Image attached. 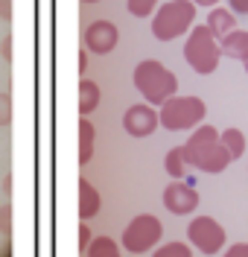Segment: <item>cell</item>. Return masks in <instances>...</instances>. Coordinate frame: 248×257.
Segmentation results:
<instances>
[{
	"mask_svg": "<svg viewBox=\"0 0 248 257\" xmlns=\"http://www.w3.org/2000/svg\"><path fill=\"white\" fill-rule=\"evenodd\" d=\"M219 144L225 146V152L231 155V161L242 158L245 155V135L239 132V128H225V132H219Z\"/></svg>",
	"mask_w": 248,
	"mask_h": 257,
	"instance_id": "cell-16",
	"label": "cell"
},
{
	"mask_svg": "<svg viewBox=\"0 0 248 257\" xmlns=\"http://www.w3.org/2000/svg\"><path fill=\"white\" fill-rule=\"evenodd\" d=\"M204 99L198 96H172L166 99L158 111V123L166 128V132H187V128H198L201 120H204Z\"/></svg>",
	"mask_w": 248,
	"mask_h": 257,
	"instance_id": "cell-5",
	"label": "cell"
},
{
	"mask_svg": "<svg viewBox=\"0 0 248 257\" xmlns=\"http://www.w3.org/2000/svg\"><path fill=\"white\" fill-rule=\"evenodd\" d=\"M126 6H129V15H134V18H149V15H155V9H158V0H126Z\"/></svg>",
	"mask_w": 248,
	"mask_h": 257,
	"instance_id": "cell-20",
	"label": "cell"
},
{
	"mask_svg": "<svg viewBox=\"0 0 248 257\" xmlns=\"http://www.w3.org/2000/svg\"><path fill=\"white\" fill-rule=\"evenodd\" d=\"M132 85L140 91L146 105H158V108L166 99L178 96V76L169 67H164L158 59H143L137 64L132 73Z\"/></svg>",
	"mask_w": 248,
	"mask_h": 257,
	"instance_id": "cell-2",
	"label": "cell"
},
{
	"mask_svg": "<svg viewBox=\"0 0 248 257\" xmlns=\"http://www.w3.org/2000/svg\"><path fill=\"white\" fill-rule=\"evenodd\" d=\"M0 53H3L6 62H12V35H3L0 38Z\"/></svg>",
	"mask_w": 248,
	"mask_h": 257,
	"instance_id": "cell-25",
	"label": "cell"
},
{
	"mask_svg": "<svg viewBox=\"0 0 248 257\" xmlns=\"http://www.w3.org/2000/svg\"><path fill=\"white\" fill-rule=\"evenodd\" d=\"M82 3H99V0H82Z\"/></svg>",
	"mask_w": 248,
	"mask_h": 257,
	"instance_id": "cell-30",
	"label": "cell"
},
{
	"mask_svg": "<svg viewBox=\"0 0 248 257\" xmlns=\"http://www.w3.org/2000/svg\"><path fill=\"white\" fill-rule=\"evenodd\" d=\"M219 50H222V56H228V59H236V62H248V30H233L228 32L222 41H219Z\"/></svg>",
	"mask_w": 248,
	"mask_h": 257,
	"instance_id": "cell-12",
	"label": "cell"
},
{
	"mask_svg": "<svg viewBox=\"0 0 248 257\" xmlns=\"http://www.w3.org/2000/svg\"><path fill=\"white\" fill-rule=\"evenodd\" d=\"M152 257H193V248L187 242H164L155 248Z\"/></svg>",
	"mask_w": 248,
	"mask_h": 257,
	"instance_id": "cell-19",
	"label": "cell"
},
{
	"mask_svg": "<svg viewBox=\"0 0 248 257\" xmlns=\"http://www.w3.org/2000/svg\"><path fill=\"white\" fill-rule=\"evenodd\" d=\"M204 27L210 30V35H213L216 41H222L228 32L236 30V15H233L231 9L216 6V9H210V15H207V24H204Z\"/></svg>",
	"mask_w": 248,
	"mask_h": 257,
	"instance_id": "cell-13",
	"label": "cell"
},
{
	"mask_svg": "<svg viewBox=\"0 0 248 257\" xmlns=\"http://www.w3.org/2000/svg\"><path fill=\"white\" fill-rule=\"evenodd\" d=\"M99 99H102L99 85L85 76V79L79 82V117H91V114L99 108Z\"/></svg>",
	"mask_w": 248,
	"mask_h": 257,
	"instance_id": "cell-14",
	"label": "cell"
},
{
	"mask_svg": "<svg viewBox=\"0 0 248 257\" xmlns=\"http://www.w3.org/2000/svg\"><path fill=\"white\" fill-rule=\"evenodd\" d=\"M161 234H164L161 219H158L155 213H140V216H134L132 222L126 225L120 245H123L129 254H140L143 257L146 251H152V248L161 245Z\"/></svg>",
	"mask_w": 248,
	"mask_h": 257,
	"instance_id": "cell-6",
	"label": "cell"
},
{
	"mask_svg": "<svg viewBox=\"0 0 248 257\" xmlns=\"http://www.w3.org/2000/svg\"><path fill=\"white\" fill-rule=\"evenodd\" d=\"M0 18L12 21V0H0Z\"/></svg>",
	"mask_w": 248,
	"mask_h": 257,
	"instance_id": "cell-27",
	"label": "cell"
},
{
	"mask_svg": "<svg viewBox=\"0 0 248 257\" xmlns=\"http://www.w3.org/2000/svg\"><path fill=\"white\" fill-rule=\"evenodd\" d=\"M190 3H193V6H213V9H216V3H219V0H190Z\"/></svg>",
	"mask_w": 248,
	"mask_h": 257,
	"instance_id": "cell-29",
	"label": "cell"
},
{
	"mask_svg": "<svg viewBox=\"0 0 248 257\" xmlns=\"http://www.w3.org/2000/svg\"><path fill=\"white\" fill-rule=\"evenodd\" d=\"M187 240L193 248H198L201 254H219L225 248V228L216 222L213 216H196L187 225Z\"/></svg>",
	"mask_w": 248,
	"mask_h": 257,
	"instance_id": "cell-7",
	"label": "cell"
},
{
	"mask_svg": "<svg viewBox=\"0 0 248 257\" xmlns=\"http://www.w3.org/2000/svg\"><path fill=\"white\" fill-rule=\"evenodd\" d=\"M91 228L88 225H79V251H88V245H91Z\"/></svg>",
	"mask_w": 248,
	"mask_h": 257,
	"instance_id": "cell-24",
	"label": "cell"
},
{
	"mask_svg": "<svg viewBox=\"0 0 248 257\" xmlns=\"http://www.w3.org/2000/svg\"><path fill=\"white\" fill-rule=\"evenodd\" d=\"M0 234H12V205H0Z\"/></svg>",
	"mask_w": 248,
	"mask_h": 257,
	"instance_id": "cell-22",
	"label": "cell"
},
{
	"mask_svg": "<svg viewBox=\"0 0 248 257\" xmlns=\"http://www.w3.org/2000/svg\"><path fill=\"white\" fill-rule=\"evenodd\" d=\"M184 152V161H187V167H196L201 173H225L228 170V164H231V155L225 152V146L219 144V128L207 126V123H201V126L187 138V144L181 146Z\"/></svg>",
	"mask_w": 248,
	"mask_h": 257,
	"instance_id": "cell-1",
	"label": "cell"
},
{
	"mask_svg": "<svg viewBox=\"0 0 248 257\" xmlns=\"http://www.w3.org/2000/svg\"><path fill=\"white\" fill-rule=\"evenodd\" d=\"M198 193L190 187V184H184V181H169L164 187V208L169 213H175V216H187V213H193L198 208Z\"/></svg>",
	"mask_w": 248,
	"mask_h": 257,
	"instance_id": "cell-10",
	"label": "cell"
},
{
	"mask_svg": "<svg viewBox=\"0 0 248 257\" xmlns=\"http://www.w3.org/2000/svg\"><path fill=\"white\" fill-rule=\"evenodd\" d=\"M233 15H248V0H228Z\"/></svg>",
	"mask_w": 248,
	"mask_h": 257,
	"instance_id": "cell-26",
	"label": "cell"
},
{
	"mask_svg": "<svg viewBox=\"0 0 248 257\" xmlns=\"http://www.w3.org/2000/svg\"><path fill=\"white\" fill-rule=\"evenodd\" d=\"M94 141H97V128L88 117H82L79 120V164L82 167H88L94 158Z\"/></svg>",
	"mask_w": 248,
	"mask_h": 257,
	"instance_id": "cell-15",
	"label": "cell"
},
{
	"mask_svg": "<svg viewBox=\"0 0 248 257\" xmlns=\"http://www.w3.org/2000/svg\"><path fill=\"white\" fill-rule=\"evenodd\" d=\"M9 123H12V96L0 91V128H6Z\"/></svg>",
	"mask_w": 248,
	"mask_h": 257,
	"instance_id": "cell-21",
	"label": "cell"
},
{
	"mask_svg": "<svg viewBox=\"0 0 248 257\" xmlns=\"http://www.w3.org/2000/svg\"><path fill=\"white\" fill-rule=\"evenodd\" d=\"M102 208V196L99 190L88 181V178H79V219L88 222V219H94Z\"/></svg>",
	"mask_w": 248,
	"mask_h": 257,
	"instance_id": "cell-11",
	"label": "cell"
},
{
	"mask_svg": "<svg viewBox=\"0 0 248 257\" xmlns=\"http://www.w3.org/2000/svg\"><path fill=\"white\" fill-rule=\"evenodd\" d=\"M85 41V50L88 53H94V56H108L111 50L117 47V41H120V30H117L111 21H94L82 35Z\"/></svg>",
	"mask_w": 248,
	"mask_h": 257,
	"instance_id": "cell-8",
	"label": "cell"
},
{
	"mask_svg": "<svg viewBox=\"0 0 248 257\" xmlns=\"http://www.w3.org/2000/svg\"><path fill=\"white\" fill-rule=\"evenodd\" d=\"M164 167H166V173H169V178H184L187 176V161H184V152H181V146H172L169 152H166V161H164Z\"/></svg>",
	"mask_w": 248,
	"mask_h": 257,
	"instance_id": "cell-18",
	"label": "cell"
},
{
	"mask_svg": "<svg viewBox=\"0 0 248 257\" xmlns=\"http://www.w3.org/2000/svg\"><path fill=\"white\" fill-rule=\"evenodd\" d=\"M85 257H123V254H120V245L111 237H94Z\"/></svg>",
	"mask_w": 248,
	"mask_h": 257,
	"instance_id": "cell-17",
	"label": "cell"
},
{
	"mask_svg": "<svg viewBox=\"0 0 248 257\" xmlns=\"http://www.w3.org/2000/svg\"><path fill=\"white\" fill-rule=\"evenodd\" d=\"M193 21H196V6L190 0H166L152 15V35L158 41L181 38L187 30H193Z\"/></svg>",
	"mask_w": 248,
	"mask_h": 257,
	"instance_id": "cell-3",
	"label": "cell"
},
{
	"mask_svg": "<svg viewBox=\"0 0 248 257\" xmlns=\"http://www.w3.org/2000/svg\"><path fill=\"white\" fill-rule=\"evenodd\" d=\"M245 73H248V62H245Z\"/></svg>",
	"mask_w": 248,
	"mask_h": 257,
	"instance_id": "cell-32",
	"label": "cell"
},
{
	"mask_svg": "<svg viewBox=\"0 0 248 257\" xmlns=\"http://www.w3.org/2000/svg\"><path fill=\"white\" fill-rule=\"evenodd\" d=\"M219 59H222V50H219V41L210 35V30L204 24L193 27L190 35H187V44H184V62L190 64L198 76H210L219 67Z\"/></svg>",
	"mask_w": 248,
	"mask_h": 257,
	"instance_id": "cell-4",
	"label": "cell"
},
{
	"mask_svg": "<svg viewBox=\"0 0 248 257\" xmlns=\"http://www.w3.org/2000/svg\"><path fill=\"white\" fill-rule=\"evenodd\" d=\"M158 111L146 105V102H137V105H129L126 114H123V128L132 135V138H149L158 132Z\"/></svg>",
	"mask_w": 248,
	"mask_h": 257,
	"instance_id": "cell-9",
	"label": "cell"
},
{
	"mask_svg": "<svg viewBox=\"0 0 248 257\" xmlns=\"http://www.w3.org/2000/svg\"><path fill=\"white\" fill-rule=\"evenodd\" d=\"M88 50H79V73H82V79H85V73H88Z\"/></svg>",
	"mask_w": 248,
	"mask_h": 257,
	"instance_id": "cell-28",
	"label": "cell"
},
{
	"mask_svg": "<svg viewBox=\"0 0 248 257\" xmlns=\"http://www.w3.org/2000/svg\"><path fill=\"white\" fill-rule=\"evenodd\" d=\"M222 257H248V242H233Z\"/></svg>",
	"mask_w": 248,
	"mask_h": 257,
	"instance_id": "cell-23",
	"label": "cell"
},
{
	"mask_svg": "<svg viewBox=\"0 0 248 257\" xmlns=\"http://www.w3.org/2000/svg\"><path fill=\"white\" fill-rule=\"evenodd\" d=\"M129 257H140V254H129Z\"/></svg>",
	"mask_w": 248,
	"mask_h": 257,
	"instance_id": "cell-31",
	"label": "cell"
}]
</instances>
